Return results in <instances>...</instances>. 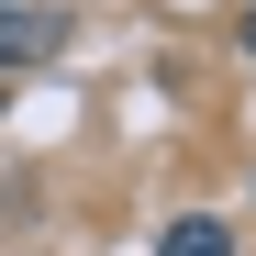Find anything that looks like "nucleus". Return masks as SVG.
<instances>
[{"instance_id":"nucleus-1","label":"nucleus","mask_w":256,"mask_h":256,"mask_svg":"<svg viewBox=\"0 0 256 256\" xmlns=\"http://www.w3.org/2000/svg\"><path fill=\"white\" fill-rule=\"evenodd\" d=\"M56 12H22V0H12V12H0V67H34V56H56Z\"/></svg>"},{"instance_id":"nucleus-2","label":"nucleus","mask_w":256,"mask_h":256,"mask_svg":"<svg viewBox=\"0 0 256 256\" xmlns=\"http://www.w3.org/2000/svg\"><path fill=\"white\" fill-rule=\"evenodd\" d=\"M167 256H234V234H223V223H178V234H167Z\"/></svg>"},{"instance_id":"nucleus-3","label":"nucleus","mask_w":256,"mask_h":256,"mask_svg":"<svg viewBox=\"0 0 256 256\" xmlns=\"http://www.w3.org/2000/svg\"><path fill=\"white\" fill-rule=\"evenodd\" d=\"M245 45H256V0H245Z\"/></svg>"},{"instance_id":"nucleus-4","label":"nucleus","mask_w":256,"mask_h":256,"mask_svg":"<svg viewBox=\"0 0 256 256\" xmlns=\"http://www.w3.org/2000/svg\"><path fill=\"white\" fill-rule=\"evenodd\" d=\"M0 12H12V0H0Z\"/></svg>"}]
</instances>
